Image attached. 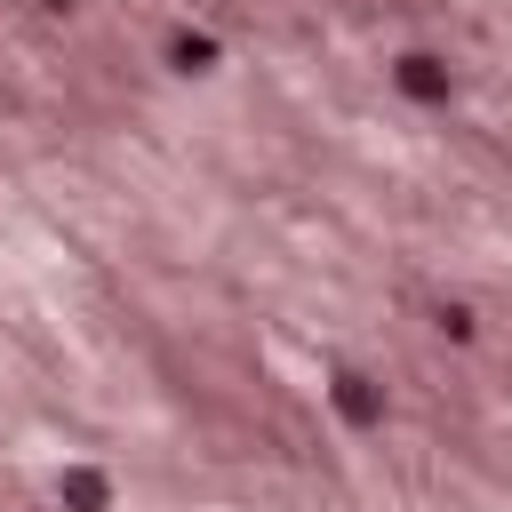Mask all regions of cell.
Listing matches in <instances>:
<instances>
[{
  "label": "cell",
  "mask_w": 512,
  "mask_h": 512,
  "mask_svg": "<svg viewBox=\"0 0 512 512\" xmlns=\"http://www.w3.org/2000/svg\"><path fill=\"white\" fill-rule=\"evenodd\" d=\"M328 408H336L352 432H376V424H384V384L360 376V368H336V376H328Z\"/></svg>",
  "instance_id": "6da1fadb"
},
{
  "label": "cell",
  "mask_w": 512,
  "mask_h": 512,
  "mask_svg": "<svg viewBox=\"0 0 512 512\" xmlns=\"http://www.w3.org/2000/svg\"><path fill=\"white\" fill-rule=\"evenodd\" d=\"M392 80H400V96H416V104H448V96H456V72H448L432 48H408V56L392 64Z\"/></svg>",
  "instance_id": "7a4b0ae2"
},
{
  "label": "cell",
  "mask_w": 512,
  "mask_h": 512,
  "mask_svg": "<svg viewBox=\"0 0 512 512\" xmlns=\"http://www.w3.org/2000/svg\"><path fill=\"white\" fill-rule=\"evenodd\" d=\"M56 504H64V512H112V472L64 464V472H56Z\"/></svg>",
  "instance_id": "3957f363"
},
{
  "label": "cell",
  "mask_w": 512,
  "mask_h": 512,
  "mask_svg": "<svg viewBox=\"0 0 512 512\" xmlns=\"http://www.w3.org/2000/svg\"><path fill=\"white\" fill-rule=\"evenodd\" d=\"M160 56H168V72H184V80H200V72H216V64H224V48H216L208 32H192V24H176Z\"/></svg>",
  "instance_id": "277c9868"
},
{
  "label": "cell",
  "mask_w": 512,
  "mask_h": 512,
  "mask_svg": "<svg viewBox=\"0 0 512 512\" xmlns=\"http://www.w3.org/2000/svg\"><path fill=\"white\" fill-rule=\"evenodd\" d=\"M432 328H440L448 344H472V336H480V320H472V304H440V312H432Z\"/></svg>",
  "instance_id": "5b68a950"
},
{
  "label": "cell",
  "mask_w": 512,
  "mask_h": 512,
  "mask_svg": "<svg viewBox=\"0 0 512 512\" xmlns=\"http://www.w3.org/2000/svg\"><path fill=\"white\" fill-rule=\"evenodd\" d=\"M40 8H48V16H72V8H80V0H40Z\"/></svg>",
  "instance_id": "8992f818"
}]
</instances>
